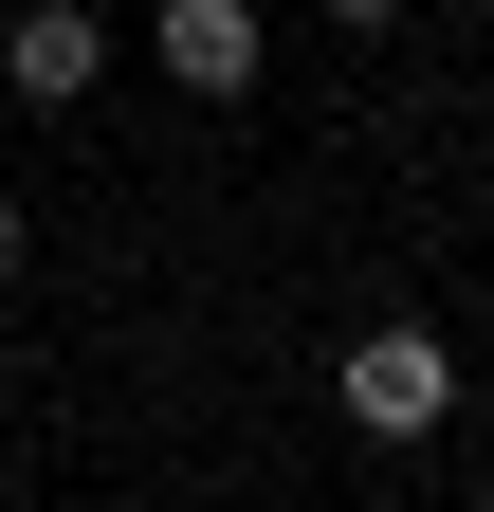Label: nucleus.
Instances as JSON below:
<instances>
[{"label": "nucleus", "mask_w": 494, "mask_h": 512, "mask_svg": "<svg viewBox=\"0 0 494 512\" xmlns=\"http://www.w3.org/2000/svg\"><path fill=\"white\" fill-rule=\"evenodd\" d=\"M19 256H37V238H19V202H0V293H19Z\"/></svg>", "instance_id": "nucleus-5"}, {"label": "nucleus", "mask_w": 494, "mask_h": 512, "mask_svg": "<svg viewBox=\"0 0 494 512\" xmlns=\"http://www.w3.org/2000/svg\"><path fill=\"white\" fill-rule=\"evenodd\" d=\"M110 74V19H92V0H0V92H19V110H74Z\"/></svg>", "instance_id": "nucleus-2"}, {"label": "nucleus", "mask_w": 494, "mask_h": 512, "mask_svg": "<svg viewBox=\"0 0 494 512\" xmlns=\"http://www.w3.org/2000/svg\"><path fill=\"white\" fill-rule=\"evenodd\" d=\"M312 19H421V0H312Z\"/></svg>", "instance_id": "nucleus-4"}, {"label": "nucleus", "mask_w": 494, "mask_h": 512, "mask_svg": "<svg viewBox=\"0 0 494 512\" xmlns=\"http://www.w3.org/2000/svg\"><path fill=\"white\" fill-rule=\"evenodd\" d=\"M330 403H348L366 439H440V421H458V348L421 330V311H385V330H348V366H330Z\"/></svg>", "instance_id": "nucleus-1"}, {"label": "nucleus", "mask_w": 494, "mask_h": 512, "mask_svg": "<svg viewBox=\"0 0 494 512\" xmlns=\"http://www.w3.org/2000/svg\"><path fill=\"white\" fill-rule=\"evenodd\" d=\"M147 55H165L202 110H220V92H257V0H147Z\"/></svg>", "instance_id": "nucleus-3"}]
</instances>
